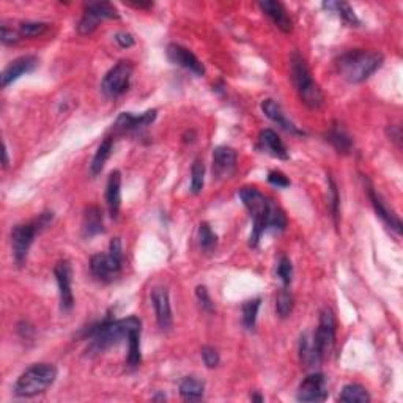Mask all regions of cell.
Instances as JSON below:
<instances>
[{
	"label": "cell",
	"instance_id": "cell-1",
	"mask_svg": "<svg viewBox=\"0 0 403 403\" xmlns=\"http://www.w3.org/2000/svg\"><path fill=\"white\" fill-rule=\"evenodd\" d=\"M137 330H142V321L137 317L121 318V320L106 318V320L97 323V325L90 326L86 336L90 341V350L101 353L120 343L123 339L128 341L130 334Z\"/></svg>",
	"mask_w": 403,
	"mask_h": 403
},
{
	"label": "cell",
	"instance_id": "cell-2",
	"mask_svg": "<svg viewBox=\"0 0 403 403\" xmlns=\"http://www.w3.org/2000/svg\"><path fill=\"white\" fill-rule=\"evenodd\" d=\"M384 57L381 52L376 51H364L354 49L343 52L337 58L336 66L341 76L350 84H361L372 76V74L380 70L383 65Z\"/></svg>",
	"mask_w": 403,
	"mask_h": 403
},
{
	"label": "cell",
	"instance_id": "cell-3",
	"mask_svg": "<svg viewBox=\"0 0 403 403\" xmlns=\"http://www.w3.org/2000/svg\"><path fill=\"white\" fill-rule=\"evenodd\" d=\"M238 197L245 204L254 222L251 238H249V246L257 247L260 238L268 230V217L273 206V200L265 197L257 188L252 186L241 188L238 191Z\"/></svg>",
	"mask_w": 403,
	"mask_h": 403
},
{
	"label": "cell",
	"instance_id": "cell-4",
	"mask_svg": "<svg viewBox=\"0 0 403 403\" xmlns=\"http://www.w3.org/2000/svg\"><path fill=\"white\" fill-rule=\"evenodd\" d=\"M290 74L291 81H293V86L296 88V93H298L300 99L304 103L307 108L312 110L320 109L323 106V97L320 87L312 77V73L307 66L304 58H302L298 52H293L290 58Z\"/></svg>",
	"mask_w": 403,
	"mask_h": 403
},
{
	"label": "cell",
	"instance_id": "cell-5",
	"mask_svg": "<svg viewBox=\"0 0 403 403\" xmlns=\"http://www.w3.org/2000/svg\"><path fill=\"white\" fill-rule=\"evenodd\" d=\"M52 219H54L52 211H46V213H41L38 217H35L34 221L13 227L12 247H13L14 262L18 267H23V265L25 263L30 247L32 245H34L35 236L43 232L45 229H47V227L51 225Z\"/></svg>",
	"mask_w": 403,
	"mask_h": 403
},
{
	"label": "cell",
	"instance_id": "cell-6",
	"mask_svg": "<svg viewBox=\"0 0 403 403\" xmlns=\"http://www.w3.org/2000/svg\"><path fill=\"white\" fill-rule=\"evenodd\" d=\"M57 380L56 365L40 363L30 365L19 375L14 384V394L18 397H35L49 389Z\"/></svg>",
	"mask_w": 403,
	"mask_h": 403
},
{
	"label": "cell",
	"instance_id": "cell-7",
	"mask_svg": "<svg viewBox=\"0 0 403 403\" xmlns=\"http://www.w3.org/2000/svg\"><path fill=\"white\" fill-rule=\"evenodd\" d=\"M123 265V251L120 238H114L109 245L108 254H97L90 260V271L101 282H110L121 271Z\"/></svg>",
	"mask_w": 403,
	"mask_h": 403
},
{
	"label": "cell",
	"instance_id": "cell-8",
	"mask_svg": "<svg viewBox=\"0 0 403 403\" xmlns=\"http://www.w3.org/2000/svg\"><path fill=\"white\" fill-rule=\"evenodd\" d=\"M134 65L130 60H120L110 68L101 82V92L108 98H119L128 92Z\"/></svg>",
	"mask_w": 403,
	"mask_h": 403
},
{
	"label": "cell",
	"instance_id": "cell-9",
	"mask_svg": "<svg viewBox=\"0 0 403 403\" xmlns=\"http://www.w3.org/2000/svg\"><path fill=\"white\" fill-rule=\"evenodd\" d=\"M310 339L317 354L323 361L326 354H330L334 342H336V318H334L331 309H325L321 312L317 331L312 334Z\"/></svg>",
	"mask_w": 403,
	"mask_h": 403
},
{
	"label": "cell",
	"instance_id": "cell-10",
	"mask_svg": "<svg viewBox=\"0 0 403 403\" xmlns=\"http://www.w3.org/2000/svg\"><path fill=\"white\" fill-rule=\"evenodd\" d=\"M120 14L114 5L108 2H93L86 5L84 14L77 24V30L81 35H90L97 30L101 21L119 19Z\"/></svg>",
	"mask_w": 403,
	"mask_h": 403
},
{
	"label": "cell",
	"instance_id": "cell-11",
	"mask_svg": "<svg viewBox=\"0 0 403 403\" xmlns=\"http://www.w3.org/2000/svg\"><path fill=\"white\" fill-rule=\"evenodd\" d=\"M54 274L58 285V296H60V310L70 312L74 306L71 263L68 260H60L56 265Z\"/></svg>",
	"mask_w": 403,
	"mask_h": 403
},
{
	"label": "cell",
	"instance_id": "cell-12",
	"mask_svg": "<svg viewBox=\"0 0 403 403\" xmlns=\"http://www.w3.org/2000/svg\"><path fill=\"white\" fill-rule=\"evenodd\" d=\"M326 397L328 383L323 374L307 375L296 392V399L300 402H325Z\"/></svg>",
	"mask_w": 403,
	"mask_h": 403
},
{
	"label": "cell",
	"instance_id": "cell-13",
	"mask_svg": "<svg viewBox=\"0 0 403 403\" xmlns=\"http://www.w3.org/2000/svg\"><path fill=\"white\" fill-rule=\"evenodd\" d=\"M156 119V110H147V112L136 115L131 112H123L119 115V119L115 120V123L112 125V132L114 136H121V134H128V132H136L145 126L151 125L153 121Z\"/></svg>",
	"mask_w": 403,
	"mask_h": 403
},
{
	"label": "cell",
	"instance_id": "cell-14",
	"mask_svg": "<svg viewBox=\"0 0 403 403\" xmlns=\"http://www.w3.org/2000/svg\"><path fill=\"white\" fill-rule=\"evenodd\" d=\"M167 57L169 60L175 65L184 68V70L191 71L195 76H204L205 74V66L202 63L195 54H193L188 47H184L182 45L177 43H171L167 46Z\"/></svg>",
	"mask_w": 403,
	"mask_h": 403
},
{
	"label": "cell",
	"instance_id": "cell-15",
	"mask_svg": "<svg viewBox=\"0 0 403 403\" xmlns=\"http://www.w3.org/2000/svg\"><path fill=\"white\" fill-rule=\"evenodd\" d=\"M38 66V58L35 56H24L13 60L10 65L2 71V76H0V81H2V88H7L10 84L18 81L19 77L25 76L32 71L36 70Z\"/></svg>",
	"mask_w": 403,
	"mask_h": 403
},
{
	"label": "cell",
	"instance_id": "cell-16",
	"mask_svg": "<svg viewBox=\"0 0 403 403\" xmlns=\"http://www.w3.org/2000/svg\"><path fill=\"white\" fill-rule=\"evenodd\" d=\"M151 304L155 307L158 326L162 331H167L172 328V307L169 300V291L164 287H156L151 291Z\"/></svg>",
	"mask_w": 403,
	"mask_h": 403
},
{
	"label": "cell",
	"instance_id": "cell-17",
	"mask_svg": "<svg viewBox=\"0 0 403 403\" xmlns=\"http://www.w3.org/2000/svg\"><path fill=\"white\" fill-rule=\"evenodd\" d=\"M367 195H369L370 202H372V206H374L376 216H378L380 219L383 221L391 230H394L397 235H400V233H402V221L399 219V216H397L394 211H392L389 206L386 205V202L383 200V197H381V195L376 193L375 188L369 182H367Z\"/></svg>",
	"mask_w": 403,
	"mask_h": 403
},
{
	"label": "cell",
	"instance_id": "cell-18",
	"mask_svg": "<svg viewBox=\"0 0 403 403\" xmlns=\"http://www.w3.org/2000/svg\"><path fill=\"white\" fill-rule=\"evenodd\" d=\"M236 151L230 147H217L213 150V177L229 178L236 167Z\"/></svg>",
	"mask_w": 403,
	"mask_h": 403
},
{
	"label": "cell",
	"instance_id": "cell-19",
	"mask_svg": "<svg viewBox=\"0 0 403 403\" xmlns=\"http://www.w3.org/2000/svg\"><path fill=\"white\" fill-rule=\"evenodd\" d=\"M258 7L273 21L276 27L282 30L284 34H290V32L293 30V21H291L287 8H285L282 3L276 2V0H265V2L258 3Z\"/></svg>",
	"mask_w": 403,
	"mask_h": 403
},
{
	"label": "cell",
	"instance_id": "cell-20",
	"mask_svg": "<svg viewBox=\"0 0 403 403\" xmlns=\"http://www.w3.org/2000/svg\"><path fill=\"white\" fill-rule=\"evenodd\" d=\"M262 110H263V114L267 115L268 119L273 121V123L280 126V128H282V130L289 131V132H291V134H296V136H302V134H304V132L296 128L295 123H291V121L287 119V117H285L282 108H280L279 103H276L274 99H271V98L263 99Z\"/></svg>",
	"mask_w": 403,
	"mask_h": 403
},
{
	"label": "cell",
	"instance_id": "cell-21",
	"mask_svg": "<svg viewBox=\"0 0 403 403\" xmlns=\"http://www.w3.org/2000/svg\"><path fill=\"white\" fill-rule=\"evenodd\" d=\"M258 144L260 148L268 155H271L278 159H282V161H287L289 159V151L287 147L284 145V142L280 141L278 132L273 130H263L258 136Z\"/></svg>",
	"mask_w": 403,
	"mask_h": 403
},
{
	"label": "cell",
	"instance_id": "cell-22",
	"mask_svg": "<svg viewBox=\"0 0 403 403\" xmlns=\"http://www.w3.org/2000/svg\"><path fill=\"white\" fill-rule=\"evenodd\" d=\"M106 202H108L110 216L117 219L121 206V173L119 171H114L109 175L108 184H106Z\"/></svg>",
	"mask_w": 403,
	"mask_h": 403
},
{
	"label": "cell",
	"instance_id": "cell-23",
	"mask_svg": "<svg viewBox=\"0 0 403 403\" xmlns=\"http://www.w3.org/2000/svg\"><path fill=\"white\" fill-rule=\"evenodd\" d=\"M104 232V221H103V211L98 206H88V208L84 211L82 217V233L84 236L92 238L95 235H99V233Z\"/></svg>",
	"mask_w": 403,
	"mask_h": 403
},
{
	"label": "cell",
	"instance_id": "cell-24",
	"mask_svg": "<svg viewBox=\"0 0 403 403\" xmlns=\"http://www.w3.org/2000/svg\"><path fill=\"white\" fill-rule=\"evenodd\" d=\"M323 8L331 13H336L343 23L350 25V27H358V25L361 24V21L358 19L354 10L345 2H325L323 3Z\"/></svg>",
	"mask_w": 403,
	"mask_h": 403
},
{
	"label": "cell",
	"instance_id": "cell-25",
	"mask_svg": "<svg viewBox=\"0 0 403 403\" xmlns=\"http://www.w3.org/2000/svg\"><path fill=\"white\" fill-rule=\"evenodd\" d=\"M328 141L331 142V145L336 148L339 153L348 155L353 148V141L345 131L341 128V125H332L330 131H328Z\"/></svg>",
	"mask_w": 403,
	"mask_h": 403
},
{
	"label": "cell",
	"instance_id": "cell-26",
	"mask_svg": "<svg viewBox=\"0 0 403 403\" xmlns=\"http://www.w3.org/2000/svg\"><path fill=\"white\" fill-rule=\"evenodd\" d=\"M112 148H114V137H106V139L101 142L97 153H95V156L92 159V164H90V171H92L93 175H98L101 171H103L106 162H108V159L110 156V153H112Z\"/></svg>",
	"mask_w": 403,
	"mask_h": 403
},
{
	"label": "cell",
	"instance_id": "cell-27",
	"mask_svg": "<svg viewBox=\"0 0 403 403\" xmlns=\"http://www.w3.org/2000/svg\"><path fill=\"white\" fill-rule=\"evenodd\" d=\"M205 392V384L202 383L200 380L194 378V376H188L184 378L182 383H180V394L184 400L188 402H195L204 399Z\"/></svg>",
	"mask_w": 403,
	"mask_h": 403
},
{
	"label": "cell",
	"instance_id": "cell-28",
	"mask_svg": "<svg viewBox=\"0 0 403 403\" xmlns=\"http://www.w3.org/2000/svg\"><path fill=\"white\" fill-rule=\"evenodd\" d=\"M339 402H347V403H369L370 402V394L364 386L350 383L345 384L341 391V395H339Z\"/></svg>",
	"mask_w": 403,
	"mask_h": 403
},
{
	"label": "cell",
	"instance_id": "cell-29",
	"mask_svg": "<svg viewBox=\"0 0 403 403\" xmlns=\"http://www.w3.org/2000/svg\"><path fill=\"white\" fill-rule=\"evenodd\" d=\"M141 331H132L128 337V358H126V364L128 367L136 369L139 367L142 363V353H141Z\"/></svg>",
	"mask_w": 403,
	"mask_h": 403
},
{
	"label": "cell",
	"instance_id": "cell-30",
	"mask_svg": "<svg viewBox=\"0 0 403 403\" xmlns=\"http://www.w3.org/2000/svg\"><path fill=\"white\" fill-rule=\"evenodd\" d=\"M293 307H295L293 295L290 293L287 287L279 290L278 296H276V312H278V315L280 318L290 317L291 312H293Z\"/></svg>",
	"mask_w": 403,
	"mask_h": 403
},
{
	"label": "cell",
	"instance_id": "cell-31",
	"mask_svg": "<svg viewBox=\"0 0 403 403\" xmlns=\"http://www.w3.org/2000/svg\"><path fill=\"white\" fill-rule=\"evenodd\" d=\"M205 184V166L202 159H195L191 167V193L200 194Z\"/></svg>",
	"mask_w": 403,
	"mask_h": 403
},
{
	"label": "cell",
	"instance_id": "cell-32",
	"mask_svg": "<svg viewBox=\"0 0 403 403\" xmlns=\"http://www.w3.org/2000/svg\"><path fill=\"white\" fill-rule=\"evenodd\" d=\"M260 298L249 300L243 304V325L246 326V330H254L257 323V315L260 309Z\"/></svg>",
	"mask_w": 403,
	"mask_h": 403
},
{
	"label": "cell",
	"instance_id": "cell-33",
	"mask_svg": "<svg viewBox=\"0 0 403 403\" xmlns=\"http://www.w3.org/2000/svg\"><path fill=\"white\" fill-rule=\"evenodd\" d=\"M199 243L202 251L205 252H211L217 245V235L211 230L208 222H202L199 227Z\"/></svg>",
	"mask_w": 403,
	"mask_h": 403
},
{
	"label": "cell",
	"instance_id": "cell-34",
	"mask_svg": "<svg viewBox=\"0 0 403 403\" xmlns=\"http://www.w3.org/2000/svg\"><path fill=\"white\" fill-rule=\"evenodd\" d=\"M47 29H49V24L46 23H21L18 32L21 38H36V36L45 35Z\"/></svg>",
	"mask_w": 403,
	"mask_h": 403
},
{
	"label": "cell",
	"instance_id": "cell-35",
	"mask_svg": "<svg viewBox=\"0 0 403 403\" xmlns=\"http://www.w3.org/2000/svg\"><path fill=\"white\" fill-rule=\"evenodd\" d=\"M276 273H278L279 279L282 280L284 287H289L291 284V279H293V265H291L289 257H280L278 268H276Z\"/></svg>",
	"mask_w": 403,
	"mask_h": 403
},
{
	"label": "cell",
	"instance_id": "cell-36",
	"mask_svg": "<svg viewBox=\"0 0 403 403\" xmlns=\"http://www.w3.org/2000/svg\"><path fill=\"white\" fill-rule=\"evenodd\" d=\"M328 183H330V206H331L332 219H334V224L339 225V208H341V197H339L337 186L331 177L328 178Z\"/></svg>",
	"mask_w": 403,
	"mask_h": 403
},
{
	"label": "cell",
	"instance_id": "cell-37",
	"mask_svg": "<svg viewBox=\"0 0 403 403\" xmlns=\"http://www.w3.org/2000/svg\"><path fill=\"white\" fill-rule=\"evenodd\" d=\"M195 296H197L199 304L205 312L215 310V302H213V300H211V296H210L208 290H206L205 285H199V287L195 289Z\"/></svg>",
	"mask_w": 403,
	"mask_h": 403
},
{
	"label": "cell",
	"instance_id": "cell-38",
	"mask_svg": "<svg viewBox=\"0 0 403 403\" xmlns=\"http://www.w3.org/2000/svg\"><path fill=\"white\" fill-rule=\"evenodd\" d=\"M202 359H204V363L208 369H215L221 363V358H219V353H217V350L210 347V345H205L204 348H202Z\"/></svg>",
	"mask_w": 403,
	"mask_h": 403
},
{
	"label": "cell",
	"instance_id": "cell-39",
	"mask_svg": "<svg viewBox=\"0 0 403 403\" xmlns=\"http://www.w3.org/2000/svg\"><path fill=\"white\" fill-rule=\"evenodd\" d=\"M268 182L269 184L278 188H289L290 186V180L287 178V175L279 172V171H271L268 173Z\"/></svg>",
	"mask_w": 403,
	"mask_h": 403
},
{
	"label": "cell",
	"instance_id": "cell-40",
	"mask_svg": "<svg viewBox=\"0 0 403 403\" xmlns=\"http://www.w3.org/2000/svg\"><path fill=\"white\" fill-rule=\"evenodd\" d=\"M0 38H2L3 45H14L21 40V35L18 30L10 29L8 25H2V35H0Z\"/></svg>",
	"mask_w": 403,
	"mask_h": 403
},
{
	"label": "cell",
	"instance_id": "cell-41",
	"mask_svg": "<svg viewBox=\"0 0 403 403\" xmlns=\"http://www.w3.org/2000/svg\"><path fill=\"white\" fill-rule=\"evenodd\" d=\"M115 41L117 45L123 47V49H128V47L134 45V38H132V35L126 34V32H119V34L115 35Z\"/></svg>",
	"mask_w": 403,
	"mask_h": 403
},
{
	"label": "cell",
	"instance_id": "cell-42",
	"mask_svg": "<svg viewBox=\"0 0 403 403\" xmlns=\"http://www.w3.org/2000/svg\"><path fill=\"white\" fill-rule=\"evenodd\" d=\"M389 132V137L394 142H397V144H400V139H402V131H400V126H391V128L388 130Z\"/></svg>",
	"mask_w": 403,
	"mask_h": 403
},
{
	"label": "cell",
	"instance_id": "cell-43",
	"mask_svg": "<svg viewBox=\"0 0 403 403\" xmlns=\"http://www.w3.org/2000/svg\"><path fill=\"white\" fill-rule=\"evenodd\" d=\"M8 166V150H7V147L3 148V167H7Z\"/></svg>",
	"mask_w": 403,
	"mask_h": 403
},
{
	"label": "cell",
	"instance_id": "cell-44",
	"mask_svg": "<svg viewBox=\"0 0 403 403\" xmlns=\"http://www.w3.org/2000/svg\"><path fill=\"white\" fill-rule=\"evenodd\" d=\"M251 399H252V400H257V402H263V397H262V395H257V394L251 395Z\"/></svg>",
	"mask_w": 403,
	"mask_h": 403
}]
</instances>
